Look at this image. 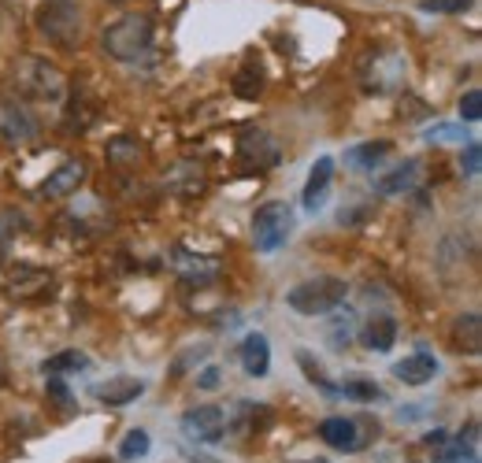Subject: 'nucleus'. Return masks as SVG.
Masks as SVG:
<instances>
[{
    "mask_svg": "<svg viewBox=\"0 0 482 463\" xmlns=\"http://www.w3.org/2000/svg\"><path fill=\"white\" fill-rule=\"evenodd\" d=\"M349 297V285L334 274H319V278H308L301 285H293L286 293V304L297 312V315H331L334 308H342Z\"/></svg>",
    "mask_w": 482,
    "mask_h": 463,
    "instance_id": "nucleus-1",
    "label": "nucleus"
},
{
    "mask_svg": "<svg viewBox=\"0 0 482 463\" xmlns=\"http://www.w3.org/2000/svg\"><path fill=\"white\" fill-rule=\"evenodd\" d=\"M15 93L26 100H41V104H56L64 97V71L56 64L41 60V56H23L15 64Z\"/></svg>",
    "mask_w": 482,
    "mask_h": 463,
    "instance_id": "nucleus-2",
    "label": "nucleus"
},
{
    "mask_svg": "<svg viewBox=\"0 0 482 463\" xmlns=\"http://www.w3.org/2000/svg\"><path fill=\"white\" fill-rule=\"evenodd\" d=\"M152 48V19L149 15H123L104 30V52L119 64H134Z\"/></svg>",
    "mask_w": 482,
    "mask_h": 463,
    "instance_id": "nucleus-3",
    "label": "nucleus"
},
{
    "mask_svg": "<svg viewBox=\"0 0 482 463\" xmlns=\"http://www.w3.org/2000/svg\"><path fill=\"white\" fill-rule=\"evenodd\" d=\"M37 34L56 48H75L82 41V12L71 0H48L37 12Z\"/></svg>",
    "mask_w": 482,
    "mask_h": 463,
    "instance_id": "nucleus-4",
    "label": "nucleus"
},
{
    "mask_svg": "<svg viewBox=\"0 0 482 463\" xmlns=\"http://www.w3.org/2000/svg\"><path fill=\"white\" fill-rule=\"evenodd\" d=\"M293 234V211L282 201H272L256 208L252 215V245L256 252H279Z\"/></svg>",
    "mask_w": 482,
    "mask_h": 463,
    "instance_id": "nucleus-5",
    "label": "nucleus"
},
{
    "mask_svg": "<svg viewBox=\"0 0 482 463\" xmlns=\"http://www.w3.org/2000/svg\"><path fill=\"white\" fill-rule=\"evenodd\" d=\"M179 427L197 445H216L227 434V416H223V408H216V404H200V408H190L179 419Z\"/></svg>",
    "mask_w": 482,
    "mask_h": 463,
    "instance_id": "nucleus-6",
    "label": "nucleus"
},
{
    "mask_svg": "<svg viewBox=\"0 0 482 463\" xmlns=\"http://www.w3.org/2000/svg\"><path fill=\"white\" fill-rule=\"evenodd\" d=\"M37 138L34 115L19 100H0V141L8 145H30Z\"/></svg>",
    "mask_w": 482,
    "mask_h": 463,
    "instance_id": "nucleus-7",
    "label": "nucleus"
},
{
    "mask_svg": "<svg viewBox=\"0 0 482 463\" xmlns=\"http://www.w3.org/2000/svg\"><path fill=\"white\" fill-rule=\"evenodd\" d=\"M315 434H319V441H327V445L338 448V452H360V448H367V437H364L360 423H356V419H345V416L323 419Z\"/></svg>",
    "mask_w": 482,
    "mask_h": 463,
    "instance_id": "nucleus-8",
    "label": "nucleus"
},
{
    "mask_svg": "<svg viewBox=\"0 0 482 463\" xmlns=\"http://www.w3.org/2000/svg\"><path fill=\"white\" fill-rule=\"evenodd\" d=\"M82 182H86V163H82V159H64V163L41 182V197H48V201H64V197L78 193Z\"/></svg>",
    "mask_w": 482,
    "mask_h": 463,
    "instance_id": "nucleus-9",
    "label": "nucleus"
},
{
    "mask_svg": "<svg viewBox=\"0 0 482 463\" xmlns=\"http://www.w3.org/2000/svg\"><path fill=\"white\" fill-rule=\"evenodd\" d=\"M331 179H334V159H331V156H319V159L312 163V175H308V182H304V193H301V201H304V211H319V208L327 204Z\"/></svg>",
    "mask_w": 482,
    "mask_h": 463,
    "instance_id": "nucleus-10",
    "label": "nucleus"
},
{
    "mask_svg": "<svg viewBox=\"0 0 482 463\" xmlns=\"http://www.w3.org/2000/svg\"><path fill=\"white\" fill-rule=\"evenodd\" d=\"M238 152H241V163H249V167H256V170H267V167H275V163H279V145H275L272 138H267L263 130H249V134H241Z\"/></svg>",
    "mask_w": 482,
    "mask_h": 463,
    "instance_id": "nucleus-11",
    "label": "nucleus"
},
{
    "mask_svg": "<svg viewBox=\"0 0 482 463\" xmlns=\"http://www.w3.org/2000/svg\"><path fill=\"white\" fill-rule=\"evenodd\" d=\"M141 393H145V382L130 378V375H119V378H108V382L93 386V396L104 400L108 408H127V404H134Z\"/></svg>",
    "mask_w": 482,
    "mask_h": 463,
    "instance_id": "nucleus-12",
    "label": "nucleus"
},
{
    "mask_svg": "<svg viewBox=\"0 0 482 463\" xmlns=\"http://www.w3.org/2000/svg\"><path fill=\"white\" fill-rule=\"evenodd\" d=\"M238 356H241V367H245L249 378H263L267 371H272V345H267L263 334H249L241 341Z\"/></svg>",
    "mask_w": 482,
    "mask_h": 463,
    "instance_id": "nucleus-13",
    "label": "nucleus"
},
{
    "mask_svg": "<svg viewBox=\"0 0 482 463\" xmlns=\"http://www.w3.org/2000/svg\"><path fill=\"white\" fill-rule=\"evenodd\" d=\"M360 341H364L367 353H390L394 341H397V319H390V315H371L364 323V330H360Z\"/></svg>",
    "mask_w": 482,
    "mask_h": 463,
    "instance_id": "nucleus-14",
    "label": "nucleus"
},
{
    "mask_svg": "<svg viewBox=\"0 0 482 463\" xmlns=\"http://www.w3.org/2000/svg\"><path fill=\"white\" fill-rule=\"evenodd\" d=\"M438 375V360L431 356V353H412V356H405L401 364H394V378H401L405 386H426Z\"/></svg>",
    "mask_w": 482,
    "mask_h": 463,
    "instance_id": "nucleus-15",
    "label": "nucleus"
},
{
    "mask_svg": "<svg viewBox=\"0 0 482 463\" xmlns=\"http://www.w3.org/2000/svg\"><path fill=\"white\" fill-rule=\"evenodd\" d=\"M419 179V159H405L401 167H394L390 175H383L379 182H374V193L379 197H397V193H408Z\"/></svg>",
    "mask_w": 482,
    "mask_h": 463,
    "instance_id": "nucleus-16",
    "label": "nucleus"
},
{
    "mask_svg": "<svg viewBox=\"0 0 482 463\" xmlns=\"http://www.w3.org/2000/svg\"><path fill=\"white\" fill-rule=\"evenodd\" d=\"M390 141H364V145H353V149H345V163L353 167V170H374L386 156H390Z\"/></svg>",
    "mask_w": 482,
    "mask_h": 463,
    "instance_id": "nucleus-17",
    "label": "nucleus"
},
{
    "mask_svg": "<svg viewBox=\"0 0 482 463\" xmlns=\"http://www.w3.org/2000/svg\"><path fill=\"white\" fill-rule=\"evenodd\" d=\"M453 341H456V353L478 356V353H482V319H478L475 312L460 315L456 326H453Z\"/></svg>",
    "mask_w": 482,
    "mask_h": 463,
    "instance_id": "nucleus-18",
    "label": "nucleus"
},
{
    "mask_svg": "<svg viewBox=\"0 0 482 463\" xmlns=\"http://www.w3.org/2000/svg\"><path fill=\"white\" fill-rule=\"evenodd\" d=\"M86 367H89V356L78 353V349H64V353H56V356L41 360V375H45V378H60V375H67V371H86Z\"/></svg>",
    "mask_w": 482,
    "mask_h": 463,
    "instance_id": "nucleus-19",
    "label": "nucleus"
},
{
    "mask_svg": "<svg viewBox=\"0 0 482 463\" xmlns=\"http://www.w3.org/2000/svg\"><path fill=\"white\" fill-rule=\"evenodd\" d=\"M45 396H48V408L60 412V419L75 416V393L67 389L64 378H45Z\"/></svg>",
    "mask_w": 482,
    "mask_h": 463,
    "instance_id": "nucleus-20",
    "label": "nucleus"
},
{
    "mask_svg": "<svg viewBox=\"0 0 482 463\" xmlns=\"http://www.w3.org/2000/svg\"><path fill=\"white\" fill-rule=\"evenodd\" d=\"M334 319H331V345H334V349H345V345L353 341V334H356V315L353 312H342V308H334L331 312Z\"/></svg>",
    "mask_w": 482,
    "mask_h": 463,
    "instance_id": "nucleus-21",
    "label": "nucleus"
},
{
    "mask_svg": "<svg viewBox=\"0 0 482 463\" xmlns=\"http://www.w3.org/2000/svg\"><path fill=\"white\" fill-rule=\"evenodd\" d=\"M138 156H141V149H138L134 138H116L108 145V163H116V167H134Z\"/></svg>",
    "mask_w": 482,
    "mask_h": 463,
    "instance_id": "nucleus-22",
    "label": "nucleus"
},
{
    "mask_svg": "<svg viewBox=\"0 0 482 463\" xmlns=\"http://www.w3.org/2000/svg\"><path fill=\"white\" fill-rule=\"evenodd\" d=\"M149 434L145 430H130L123 441H119V459H145L149 456Z\"/></svg>",
    "mask_w": 482,
    "mask_h": 463,
    "instance_id": "nucleus-23",
    "label": "nucleus"
},
{
    "mask_svg": "<svg viewBox=\"0 0 482 463\" xmlns=\"http://www.w3.org/2000/svg\"><path fill=\"white\" fill-rule=\"evenodd\" d=\"M345 396H353V400H364V404H371V400H379L383 396V389L374 386L371 378H349L345 386H338Z\"/></svg>",
    "mask_w": 482,
    "mask_h": 463,
    "instance_id": "nucleus-24",
    "label": "nucleus"
},
{
    "mask_svg": "<svg viewBox=\"0 0 482 463\" xmlns=\"http://www.w3.org/2000/svg\"><path fill=\"white\" fill-rule=\"evenodd\" d=\"M475 5V0H419V12L426 15H460Z\"/></svg>",
    "mask_w": 482,
    "mask_h": 463,
    "instance_id": "nucleus-25",
    "label": "nucleus"
},
{
    "mask_svg": "<svg viewBox=\"0 0 482 463\" xmlns=\"http://www.w3.org/2000/svg\"><path fill=\"white\" fill-rule=\"evenodd\" d=\"M297 360H301V367H304V375H308V382H312V386H319L327 396H338V393H342L338 386H331V382L323 378V371H319V364H312V356H308V353H297Z\"/></svg>",
    "mask_w": 482,
    "mask_h": 463,
    "instance_id": "nucleus-26",
    "label": "nucleus"
},
{
    "mask_svg": "<svg viewBox=\"0 0 482 463\" xmlns=\"http://www.w3.org/2000/svg\"><path fill=\"white\" fill-rule=\"evenodd\" d=\"M234 93L238 97H260L263 93V71L256 67V75L252 71H241L238 78H234Z\"/></svg>",
    "mask_w": 482,
    "mask_h": 463,
    "instance_id": "nucleus-27",
    "label": "nucleus"
},
{
    "mask_svg": "<svg viewBox=\"0 0 482 463\" xmlns=\"http://www.w3.org/2000/svg\"><path fill=\"white\" fill-rule=\"evenodd\" d=\"M423 138H426V141H471V138L464 134V127H453V123H435V127H426Z\"/></svg>",
    "mask_w": 482,
    "mask_h": 463,
    "instance_id": "nucleus-28",
    "label": "nucleus"
},
{
    "mask_svg": "<svg viewBox=\"0 0 482 463\" xmlns=\"http://www.w3.org/2000/svg\"><path fill=\"white\" fill-rule=\"evenodd\" d=\"M460 119H464V123H478V119H482V93H478V89H467V93L460 97Z\"/></svg>",
    "mask_w": 482,
    "mask_h": 463,
    "instance_id": "nucleus-29",
    "label": "nucleus"
},
{
    "mask_svg": "<svg viewBox=\"0 0 482 463\" xmlns=\"http://www.w3.org/2000/svg\"><path fill=\"white\" fill-rule=\"evenodd\" d=\"M179 256H182V252H179ZM175 263H179V267H182L190 278H197V282H208L211 274H216V267H211V263H204L200 256H197V260H193V256H182V260H175Z\"/></svg>",
    "mask_w": 482,
    "mask_h": 463,
    "instance_id": "nucleus-30",
    "label": "nucleus"
},
{
    "mask_svg": "<svg viewBox=\"0 0 482 463\" xmlns=\"http://www.w3.org/2000/svg\"><path fill=\"white\" fill-rule=\"evenodd\" d=\"M460 167H464V175H467V179H475L478 170H482V145H478V141H467V145H464Z\"/></svg>",
    "mask_w": 482,
    "mask_h": 463,
    "instance_id": "nucleus-31",
    "label": "nucleus"
},
{
    "mask_svg": "<svg viewBox=\"0 0 482 463\" xmlns=\"http://www.w3.org/2000/svg\"><path fill=\"white\" fill-rule=\"evenodd\" d=\"M197 386L208 389V393H211V389H220V386H223V371H220L216 364H208L204 371H197Z\"/></svg>",
    "mask_w": 482,
    "mask_h": 463,
    "instance_id": "nucleus-32",
    "label": "nucleus"
},
{
    "mask_svg": "<svg viewBox=\"0 0 482 463\" xmlns=\"http://www.w3.org/2000/svg\"><path fill=\"white\" fill-rule=\"evenodd\" d=\"M446 441H449V430H431V434H426V448H446Z\"/></svg>",
    "mask_w": 482,
    "mask_h": 463,
    "instance_id": "nucleus-33",
    "label": "nucleus"
},
{
    "mask_svg": "<svg viewBox=\"0 0 482 463\" xmlns=\"http://www.w3.org/2000/svg\"><path fill=\"white\" fill-rule=\"evenodd\" d=\"M304 463H331V459H304Z\"/></svg>",
    "mask_w": 482,
    "mask_h": 463,
    "instance_id": "nucleus-34",
    "label": "nucleus"
},
{
    "mask_svg": "<svg viewBox=\"0 0 482 463\" xmlns=\"http://www.w3.org/2000/svg\"><path fill=\"white\" fill-rule=\"evenodd\" d=\"M112 5H123V0H112Z\"/></svg>",
    "mask_w": 482,
    "mask_h": 463,
    "instance_id": "nucleus-35",
    "label": "nucleus"
}]
</instances>
